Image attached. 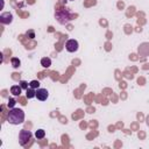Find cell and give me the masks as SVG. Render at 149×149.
I'll list each match as a JSON object with an SVG mask.
<instances>
[{
	"label": "cell",
	"instance_id": "6da1fadb",
	"mask_svg": "<svg viewBox=\"0 0 149 149\" xmlns=\"http://www.w3.org/2000/svg\"><path fill=\"white\" fill-rule=\"evenodd\" d=\"M7 120L12 125H20L24 121V112L20 108H10L7 115Z\"/></svg>",
	"mask_w": 149,
	"mask_h": 149
},
{
	"label": "cell",
	"instance_id": "7a4b0ae2",
	"mask_svg": "<svg viewBox=\"0 0 149 149\" xmlns=\"http://www.w3.org/2000/svg\"><path fill=\"white\" fill-rule=\"evenodd\" d=\"M56 19H57V21L61 23V24H66L70 20H72L71 19V15H70V13L68 12V10H58V12H56Z\"/></svg>",
	"mask_w": 149,
	"mask_h": 149
},
{
	"label": "cell",
	"instance_id": "3957f363",
	"mask_svg": "<svg viewBox=\"0 0 149 149\" xmlns=\"http://www.w3.org/2000/svg\"><path fill=\"white\" fill-rule=\"evenodd\" d=\"M31 139V132L30 130H26V129H21L19 133V143L20 146H26L29 140Z\"/></svg>",
	"mask_w": 149,
	"mask_h": 149
},
{
	"label": "cell",
	"instance_id": "277c9868",
	"mask_svg": "<svg viewBox=\"0 0 149 149\" xmlns=\"http://www.w3.org/2000/svg\"><path fill=\"white\" fill-rule=\"evenodd\" d=\"M79 48V44H78V41L77 40H73V38H70L66 41L65 43V49L68 52H76Z\"/></svg>",
	"mask_w": 149,
	"mask_h": 149
},
{
	"label": "cell",
	"instance_id": "5b68a950",
	"mask_svg": "<svg viewBox=\"0 0 149 149\" xmlns=\"http://www.w3.org/2000/svg\"><path fill=\"white\" fill-rule=\"evenodd\" d=\"M49 97V92L47 88H37L36 90V98L40 101H45Z\"/></svg>",
	"mask_w": 149,
	"mask_h": 149
},
{
	"label": "cell",
	"instance_id": "8992f818",
	"mask_svg": "<svg viewBox=\"0 0 149 149\" xmlns=\"http://www.w3.org/2000/svg\"><path fill=\"white\" fill-rule=\"evenodd\" d=\"M12 21H13V15H12L10 13L6 12V13H2V14L0 15V22H1V23H3V24H9Z\"/></svg>",
	"mask_w": 149,
	"mask_h": 149
},
{
	"label": "cell",
	"instance_id": "52a82bcc",
	"mask_svg": "<svg viewBox=\"0 0 149 149\" xmlns=\"http://www.w3.org/2000/svg\"><path fill=\"white\" fill-rule=\"evenodd\" d=\"M21 91H22V87L19 86V85H13V86L10 87V93H12L13 95H15V97H19V95L21 94Z\"/></svg>",
	"mask_w": 149,
	"mask_h": 149
},
{
	"label": "cell",
	"instance_id": "ba28073f",
	"mask_svg": "<svg viewBox=\"0 0 149 149\" xmlns=\"http://www.w3.org/2000/svg\"><path fill=\"white\" fill-rule=\"evenodd\" d=\"M41 65H42L43 68H49V66L51 65V59H50L49 57H43V58L41 59Z\"/></svg>",
	"mask_w": 149,
	"mask_h": 149
},
{
	"label": "cell",
	"instance_id": "9c48e42d",
	"mask_svg": "<svg viewBox=\"0 0 149 149\" xmlns=\"http://www.w3.org/2000/svg\"><path fill=\"white\" fill-rule=\"evenodd\" d=\"M34 97H36V91H34V88L33 87H30V88H27V98H34Z\"/></svg>",
	"mask_w": 149,
	"mask_h": 149
},
{
	"label": "cell",
	"instance_id": "30bf717a",
	"mask_svg": "<svg viewBox=\"0 0 149 149\" xmlns=\"http://www.w3.org/2000/svg\"><path fill=\"white\" fill-rule=\"evenodd\" d=\"M35 136H36V139H43V137L45 136L44 129H37L36 133H35Z\"/></svg>",
	"mask_w": 149,
	"mask_h": 149
},
{
	"label": "cell",
	"instance_id": "8fae6325",
	"mask_svg": "<svg viewBox=\"0 0 149 149\" xmlns=\"http://www.w3.org/2000/svg\"><path fill=\"white\" fill-rule=\"evenodd\" d=\"M10 61H12V65H13V68H15V69H16V68H19V66H20V59H19V58L13 57Z\"/></svg>",
	"mask_w": 149,
	"mask_h": 149
},
{
	"label": "cell",
	"instance_id": "7c38bea8",
	"mask_svg": "<svg viewBox=\"0 0 149 149\" xmlns=\"http://www.w3.org/2000/svg\"><path fill=\"white\" fill-rule=\"evenodd\" d=\"M38 86H40V81H38V80H31V81H30V87H33V88H38Z\"/></svg>",
	"mask_w": 149,
	"mask_h": 149
},
{
	"label": "cell",
	"instance_id": "4fadbf2b",
	"mask_svg": "<svg viewBox=\"0 0 149 149\" xmlns=\"http://www.w3.org/2000/svg\"><path fill=\"white\" fill-rule=\"evenodd\" d=\"M15 102H16V101H15L14 99H12V98H10V99L8 100V107L13 108V107H14V105H15Z\"/></svg>",
	"mask_w": 149,
	"mask_h": 149
},
{
	"label": "cell",
	"instance_id": "5bb4252c",
	"mask_svg": "<svg viewBox=\"0 0 149 149\" xmlns=\"http://www.w3.org/2000/svg\"><path fill=\"white\" fill-rule=\"evenodd\" d=\"M20 86H21L22 88H26V90L28 88V85H27V83H26L24 80H22V81H20Z\"/></svg>",
	"mask_w": 149,
	"mask_h": 149
},
{
	"label": "cell",
	"instance_id": "9a60e30c",
	"mask_svg": "<svg viewBox=\"0 0 149 149\" xmlns=\"http://www.w3.org/2000/svg\"><path fill=\"white\" fill-rule=\"evenodd\" d=\"M69 1H73V0H69Z\"/></svg>",
	"mask_w": 149,
	"mask_h": 149
}]
</instances>
